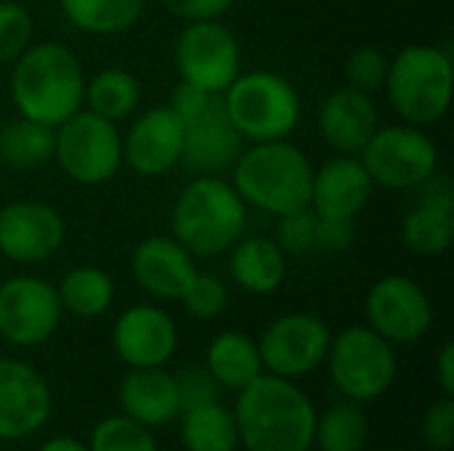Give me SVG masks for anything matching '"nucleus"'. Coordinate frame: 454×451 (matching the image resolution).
<instances>
[{
    "mask_svg": "<svg viewBox=\"0 0 454 451\" xmlns=\"http://www.w3.org/2000/svg\"><path fill=\"white\" fill-rule=\"evenodd\" d=\"M234 420L245 451H311L317 407L295 380L258 375L237 391Z\"/></svg>",
    "mask_w": 454,
    "mask_h": 451,
    "instance_id": "f257e3e1",
    "label": "nucleus"
},
{
    "mask_svg": "<svg viewBox=\"0 0 454 451\" xmlns=\"http://www.w3.org/2000/svg\"><path fill=\"white\" fill-rule=\"evenodd\" d=\"M85 74L77 56L61 43L29 45L11 72V98L21 117L59 128L82 109Z\"/></svg>",
    "mask_w": 454,
    "mask_h": 451,
    "instance_id": "f03ea898",
    "label": "nucleus"
},
{
    "mask_svg": "<svg viewBox=\"0 0 454 451\" xmlns=\"http://www.w3.org/2000/svg\"><path fill=\"white\" fill-rule=\"evenodd\" d=\"M234 189L245 205L269 215H287L311 202V162L306 154L282 141H263L242 152L231 167Z\"/></svg>",
    "mask_w": 454,
    "mask_h": 451,
    "instance_id": "7ed1b4c3",
    "label": "nucleus"
},
{
    "mask_svg": "<svg viewBox=\"0 0 454 451\" xmlns=\"http://www.w3.org/2000/svg\"><path fill=\"white\" fill-rule=\"evenodd\" d=\"M247 205L237 189L218 175L194 178L173 207V239L194 258L221 255L242 239Z\"/></svg>",
    "mask_w": 454,
    "mask_h": 451,
    "instance_id": "20e7f679",
    "label": "nucleus"
},
{
    "mask_svg": "<svg viewBox=\"0 0 454 451\" xmlns=\"http://www.w3.org/2000/svg\"><path fill=\"white\" fill-rule=\"evenodd\" d=\"M388 101L407 125L439 122L452 101V56L439 45H407L388 64Z\"/></svg>",
    "mask_w": 454,
    "mask_h": 451,
    "instance_id": "39448f33",
    "label": "nucleus"
},
{
    "mask_svg": "<svg viewBox=\"0 0 454 451\" xmlns=\"http://www.w3.org/2000/svg\"><path fill=\"white\" fill-rule=\"evenodd\" d=\"M325 364L335 391L359 404L386 396L399 375L396 346L370 327H348L338 332L330 340Z\"/></svg>",
    "mask_w": 454,
    "mask_h": 451,
    "instance_id": "423d86ee",
    "label": "nucleus"
},
{
    "mask_svg": "<svg viewBox=\"0 0 454 451\" xmlns=\"http://www.w3.org/2000/svg\"><path fill=\"white\" fill-rule=\"evenodd\" d=\"M223 104L242 138L255 144L287 138L301 120L295 88L277 72H239L223 90Z\"/></svg>",
    "mask_w": 454,
    "mask_h": 451,
    "instance_id": "0eeeda50",
    "label": "nucleus"
},
{
    "mask_svg": "<svg viewBox=\"0 0 454 451\" xmlns=\"http://www.w3.org/2000/svg\"><path fill=\"white\" fill-rule=\"evenodd\" d=\"M53 159L69 181L98 186L117 175L122 165V138L114 122L80 109L56 128Z\"/></svg>",
    "mask_w": 454,
    "mask_h": 451,
    "instance_id": "6e6552de",
    "label": "nucleus"
},
{
    "mask_svg": "<svg viewBox=\"0 0 454 451\" xmlns=\"http://www.w3.org/2000/svg\"><path fill=\"white\" fill-rule=\"evenodd\" d=\"M356 157L372 183L386 189H418L439 170L436 144L415 125L378 128Z\"/></svg>",
    "mask_w": 454,
    "mask_h": 451,
    "instance_id": "1a4fd4ad",
    "label": "nucleus"
},
{
    "mask_svg": "<svg viewBox=\"0 0 454 451\" xmlns=\"http://www.w3.org/2000/svg\"><path fill=\"white\" fill-rule=\"evenodd\" d=\"M330 340L333 332L319 316L306 311L285 314L274 319L258 340L263 372L298 383L325 364Z\"/></svg>",
    "mask_w": 454,
    "mask_h": 451,
    "instance_id": "9d476101",
    "label": "nucleus"
},
{
    "mask_svg": "<svg viewBox=\"0 0 454 451\" xmlns=\"http://www.w3.org/2000/svg\"><path fill=\"white\" fill-rule=\"evenodd\" d=\"M242 53L237 37L213 21H189L176 40V66L184 82L207 93H223L239 74Z\"/></svg>",
    "mask_w": 454,
    "mask_h": 451,
    "instance_id": "9b49d317",
    "label": "nucleus"
},
{
    "mask_svg": "<svg viewBox=\"0 0 454 451\" xmlns=\"http://www.w3.org/2000/svg\"><path fill=\"white\" fill-rule=\"evenodd\" d=\"M61 300L51 282L13 276L0 284V338L16 348H35L53 338L61 324Z\"/></svg>",
    "mask_w": 454,
    "mask_h": 451,
    "instance_id": "f8f14e48",
    "label": "nucleus"
},
{
    "mask_svg": "<svg viewBox=\"0 0 454 451\" xmlns=\"http://www.w3.org/2000/svg\"><path fill=\"white\" fill-rule=\"evenodd\" d=\"M367 327L391 346H412L423 340L434 324V306L426 290L410 276H383L367 292Z\"/></svg>",
    "mask_w": 454,
    "mask_h": 451,
    "instance_id": "ddd939ff",
    "label": "nucleus"
},
{
    "mask_svg": "<svg viewBox=\"0 0 454 451\" xmlns=\"http://www.w3.org/2000/svg\"><path fill=\"white\" fill-rule=\"evenodd\" d=\"M53 412L48 380L21 359H0V441H24Z\"/></svg>",
    "mask_w": 454,
    "mask_h": 451,
    "instance_id": "4468645a",
    "label": "nucleus"
},
{
    "mask_svg": "<svg viewBox=\"0 0 454 451\" xmlns=\"http://www.w3.org/2000/svg\"><path fill=\"white\" fill-rule=\"evenodd\" d=\"M242 133L226 112L223 93H213L205 106L184 117L181 162L200 175H218L234 167L242 154Z\"/></svg>",
    "mask_w": 454,
    "mask_h": 451,
    "instance_id": "2eb2a0df",
    "label": "nucleus"
},
{
    "mask_svg": "<svg viewBox=\"0 0 454 451\" xmlns=\"http://www.w3.org/2000/svg\"><path fill=\"white\" fill-rule=\"evenodd\" d=\"M184 120L168 106L146 109L122 138V159L144 178L170 173L181 162Z\"/></svg>",
    "mask_w": 454,
    "mask_h": 451,
    "instance_id": "dca6fc26",
    "label": "nucleus"
},
{
    "mask_svg": "<svg viewBox=\"0 0 454 451\" xmlns=\"http://www.w3.org/2000/svg\"><path fill=\"white\" fill-rule=\"evenodd\" d=\"M112 346L128 369L165 367L178 351V327L157 306H133L114 322Z\"/></svg>",
    "mask_w": 454,
    "mask_h": 451,
    "instance_id": "f3484780",
    "label": "nucleus"
},
{
    "mask_svg": "<svg viewBox=\"0 0 454 451\" xmlns=\"http://www.w3.org/2000/svg\"><path fill=\"white\" fill-rule=\"evenodd\" d=\"M64 242L61 215L43 202H13L0 210V253L13 263H43Z\"/></svg>",
    "mask_w": 454,
    "mask_h": 451,
    "instance_id": "a211bd4d",
    "label": "nucleus"
},
{
    "mask_svg": "<svg viewBox=\"0 0 454 451\" xmlns=\"http://www.w3.org/2000/svg\"><path fill=\"white\" fill-rule=\"evenodd\" d=\"M418 205L402 221V242L415 255H444L454 242V191L447 178L431 175Z\"/></svg>",
    "mask_w": 454,
    "mask_h": 451,
    "instance_id": "6ab92c4d",
    "label": "nucleus"
},
{
    "mask_svg": "<svg viewBox=\"0 0 454 451\" xmlns=\"http://www.w3.org/2000/svg\"><path fill=\"white\" fill-rule=\"evenodd\" d=\"M136 284L157 300H181L197 276L194 255L173 237L144 239L130 258Z\"/></svg>",
    "mask_w": 454,
    "mask_h": 451,
    "instance_id": "aec40b11",
    "label": "nucleus"
},
{
    "mask_svg": "<svg viewBox=\"0 0 454 451\" xmlns=\"http://www.w3.org/2000/svg\"><path fill=\"white\" fill-rule=\"evenodd\" d=\"M372 178L367 175L359 157L340 154L325 162L311 175V202L309 207L322 218H348L354 221L372 197Z\"/></svg>",
    "mask_w": 454,
    "mask_h": 451,
    "instance_id": "412c9836",
    "label": "nucleus"
},
{
    "mask_svg": "<svg viewBox=\"0 0 454 451\" xmlns=\"http://www.w3.org/2000/svg\"><path fill=\"white\" fill-rule=\"evenodd\" d=\"M378 128L380 122L372 96L356 88H340L319 106V136L338 154L356 157Z\"/></svg>",
    "mask_w": 454,
    "mask_h": 451,
    "instance_id": "4be33fe9",
    "label": "nucleus"
},
{
    "mask_svg": "<svg viewBox=\"0 0 454 451\" xmlns=\"http://www.w3.org/2000/svg\"><path fill=\"white\" fill-rule=\"evenodd\" d=\"M120 409L125 417L146 425L165 428L181 417V393L176 375L165 367H133L120 383Z\"/></svg>",
    "mask_w": 454,
    "mask_h": 451,
    "instance_id": "5701e85b",
    "label": "nucleus"
},
{
    "mask_svg": "<svg viewBox=\"0 0 454 451\" xmlns=\"http://www.w3.org/2000/svg\"><path fill=\"white\" fill-rule=\"evenodd\" d=\"M229 268L242 290L253 295H269L282 287L287 276V258L274 239L247 237L234 242Z\"/></svg>",
    "mask_w": 454,
    "mask_h": 451,
    "instance_id": "b1692460",
    "label": "nucleus"
},
{
    "mask_svg": "<svg viewBox=\"0 0 454 451\" xmlns=\"http://www.w3.org/2000/svg\"><path fill=\"white\" fill-rule=\"evenodd\" d=\"M205 367L221 388L234 393L250 385L258 375H263L258 343L237 330H226L213 338L205 356Z\"/></svg>",
    "mask_w": 454,
    "mask_h": 451,
    "instance_id": "393cba45",
    "label": "nucleus"
},
{
    "mask_svg": "<svg viewBox=\"0 0 454 451\" xmlns=\"http://www.w3.org/2000/svg\"><path fill=\"white\" fill-rule=\"evenodd\" d=\"M181 444L186 451H237L239 433L229 407L218 401L186 407L181 412Z\"/></svg>",
    "mask_w": 454,
    "mask_h": 451,
    "instance_id": "a878e982",
    "label": "nucleus"
},
{
    "mask_svg": "<svg viewBox=\"0 0 454 451\" xmlns=\"http://www.w3.org/2000/svg\"><path fill=\"white\" fill-rule=\"evenodd\" d=\"M56 128L16 117L0 128V162L11 170H37L53 159Z\"/></svg>",
    "mask_w": 454,
    "mask_h": 451,
    "instance_id": "bb28decb",
    "label": "nucleus"
},
{
    "mask_svg": "<svg viewBox=\"0 0 454 451\" xmlns=\"http://www.w3.org/2000/svg\"><path fill=\"white\" fill-rule=\"evenodd\" d=\"M370 439V420L364 404L340 399L325 412H317L314 447L319 451H362Z\"/></svg>",
    "mask_w": 454,
    "mask_h": 451,
    "instance_id": "cd10ccee",
    "label": "nucleus"
},
{
    "mask_svg": "<svg viewBox=\"0 0 454 451\" xmlns=\"http://www.w3.org/2000/svg\"><path fill=\"white\" fill-rule=\"evenodd\" d=\"M64 16L88 35H120L138 24L146 0H59Z\"/></svg>",
    "mask_w": 454,
    "mask_h": 451,
    "instance_id": "c85d7f7f",
    "label": "nucleus"
},
{
    "mask_svg": "<svg viewBox=\"0 0 454 451\" xmlns=\"http://www.w3.org/2000/svg\"><path fill=\"white\" fill-rule=\"evenodd\" d=\"M138 101H141V85L125 69L109 66V69H101L90 82H85L82 104H88V112L109 122H120L130 117Z\"/></svg>",
    "mask_w": 454,
    "mask_h": 451,
    "instance_id": "c756f323",
    "label": "nucleus"
},
{
    "mask_svg": "<svg viewBox=\"0 0 454 451\" xmlns=\"http://www.w3.org/2000/svg\"><path fill=\"white\" fill-rule=\"evenodd\" d=\"M61 308L80 319H96L109 311L114 300V282L106 271L96 266L72 268L56 287Z\"/></svg>",
    "mask_w": 454,
    "mask_h": 451,
    "instance_id": "7c9ffc66",
    "label": "nucleus"
},
{
    "mask_svg": "<svg viewBox=\"0 0 454 451\" xmlns=\"http://www.w3.org/2000/svg\"><path fill=\"white\" fill-rule=\"evenodd\" d=\"M90 451H160L157 439L152 436V428L120 415L104 417L93 425L90 439H88Z\"/></svg>",
    "mask_w": 454,
    "mask_h": 451,
    "instance_id": "2f4dec72",
    "label": "nucleus"
},
{
    "mask_svg": "<svg viewBox=\"0 0 454 451\" xmlns=\"http://www.w3.org/2000/svg\"><path fill=\"white\" fill-rule=\"evenodd\" d=\"M226 300H229L226 284L215 274H200V271L192 279V284L186 287V292L181 295L186 314L200 322H210V319L221 316L226 308Z\"/></svg>",
    "mask_w": 454,
    "mask_h": 451,
    "instance_id": "473e14b6",
    "label": "nucleus"
},
{
    "mask_svg": "<svg viewBox=\"0 0 454 451\" xmlns=\"http://www.w3.org/2000/svg\"><path fill=\"white\" fill-rule=\"evenodd\" d=\"M32 40V16L24 5L0 0V66L16 61Z\"/></svg>",
    "mask_w": 454,
    "mask_h": 451,
    "instance_id": "72a5a7b5",
    "label": "nucleus"
},
{
    "mask_svg": "<svg viewBox=\"0 0 454 451\" xmlns=\"http://www.w3.org/2000/svg\"><path fill=\"white\" fill-rule=\"evenodd\" d=\"M388 56L378 45H362L356 48L346 61V80L348 88H356L362 93H375L386 85L388 77Z\"/></svg>",
    "mask_w": 454,
    "mask_h": 451,
    "instance_id": "f704fd0d",
    "label": "nucleus"
},
{
    "mask_svg": "<svg viewBox=\"0 0 454 451\" xmlns=\"http://www.w3.org/2000/svg\"><path fill=\"white\" fill-rule=\"evenodd\" d=\"M314 239H317V213L311 207L279 215L277 223V245L285 255H314Z\"/></svg>",
    "mask_w": 454,
    "mask_h": 451,
    "instance_id": "c9c22d12",
    "label": "nucleus"
},
{
    "mask_svg": "<svg viewBox=\"0 0 454 451\" xmlns=\"http://www.w3.org/2000/svg\"><path fill=\"white\" fill-rule=\"evenodd\" d=\"M420 436L426 447L434 451H452L454 447V399L444 396L434 401L423 420H420Z\"/></svg>",
    "mask_w": 454,
    "mask_h": 451,
    "instance_id": "e433bc0d",
    "label": "nucleus"
},
{
    "mask_svg": "<svg viewBox=\"0 0 454 451\" xmlns=\"http://www.w3.org/2000/svg\"><path fill=\"white\" fill-rule=\"evenodd\" d=\"M176 385H178L184 409L207 404V401H218V393H221V385L213 380V375L207 372L205 364H186L181 372H176Z\"/></svg>",
    "mask_w": 454,
    "mask_h": 451,
    "instance_id": "4c0bfd02",
    "label": "nucleus"
},
{
    "mask_svg": "<svg viewBox=\"0 0 454 451\" xmlns=\"http://www.w3.org/2000/svg\"><path fill=\"white\" fill-rule=\"evenodd\" d=\"M351 242H354V221L317 215L314 253H343Z\"/></svg>",
    "mask_w": 454,
    "mask_h": 451,
    "instance_id": "58836bf2",
    "label": "nucleus"
},
{
    "mask_svg": "<svg viewBox=\"0 0 454 451\" xmlns=\"http://www.w3.org/2000/svg\"><path fill=\"white\" fill-rule=\"evenodd\" d=\"M168 13L184 21H213L221 19L237 0H160Z\"/></svg>",
    "mask_w": 454,
    "mask_h": 451,
    "instance_id": "ea45409f",
    "label": "nucleus"
},
{
    "mask_svg": "<svg viewBox=\"0 0 454 451\" xmlns=\"http://www.w3.org/2000/svg\"><path fill=\"white\" fill-rule=\"evenodd\" d=\"M436 380L442 388V396L454 399V343H444L436 359Z\"/></svg>",
    "mask_w": 454,
    "mask_h": 451,
    "instance_id": "a19ab883",
    "label": "nucleus"
},
{
    "mask_svg": "<svg viewBox=\"0 0 454 451\" xmlns=\"http://www.w3.org/2000/svg\"><path fill=\"white\" fill-rule=\"evenodd\" d=\"M37 451H90L88 449V444H82V441H77V439H72V436H53V439H48L43 447Z\"/></svg>",
    "mask_w": 454,
    "mask_h": 451,
    "instance_id": "79ce46f5",
    "label": "nucleus"
},
{
    "mask_svg": "<svg viewBox=\"0 0 454 451\" xmlns=\"http://www.w3.org/2000/svg\"><path fill=\"white\" fill-rule=\"evenodd\" d=\"M426 451H434V449H426Z\"/></svg>",
    "mask_w": 454,
    "mask_h": 451,
    "instance_id": "37998d69",
    "label": "nucleus"
}]
</instances>
